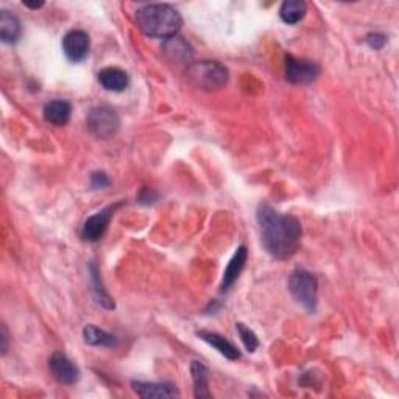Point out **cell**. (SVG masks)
Segmentation results:
<instances>
[{
	"label": "cell",
	"mask_w": 399,
	"mask_h": 399,
	"mask_svg": "<svg viewBox=\"0 0 399 399\" xmlns=\"http://www.w3.org/2000/svg\"><path fill=\"white\" fill-rule=\"evenodd\" d=\"M257 223L262 245L275 259H290L300 250L302 228L297 217L284 216L271 206L262 204L257 209Z\"/></svg>",
	"instance_id": "obj_1"
},
{
	"label": "cell",
	"mask_w": 399,
	"mask_h": 399,
	"mask_svg": "<svg viewBox=\"0 0 399 399\" xmlns=\"http://www.w3.org/2000/svg\"><path fill=\"white\" fill-rule=\"evenodd\" d=\"M136 24L144 35L156 39H172L178 36L183 19L172 5L150 4L136 11Z\"/></svg>",
	"instance_id": "obj_2"
},
{
	"label": "cell",
	"mask_w": 399,
	"mask_h": 399,
	"mask_svg": "<svg viewBox=\"0 0 399 399\" xmlns=\"http://www.w3.org/2000/svg\"><path fill=\"white\" fill-rule=\"evenodd\" d=\"M188 80L198 90L203 91H219L225 87L230 78V73L223 64L217 61H198L190 63L186 70Z\"/></svg>",
	"instance_id": "obj_3"
},
{
	"label": "cell",
	"mask_w": 399,
	"mask_h": 399,
	"mask_svg": "<svg viewBox=\"0 0 399 399\" xmlns=\"http://www.w3.org/2000/svg\"><path fill=\"white\" fill-rule=\"evenodd\" d=\"M289 290L293 300L314 314L319 306V281L312 273L305 269H297L289 278Z\"/></svg>",
	"instance_id": "obj_4"
},
{
	"label": "cell",
	"mask_w": 399,
	"mask_h": 399,
	"mask_svg": "<svg viewBox=\"0 0 399 399\" xmlns=\"http://www.w3.org/2000/svg\"><path fill=\"white\" fill-rule=\"evenodd\" d=\"M86 128L97 139H113L121 130V117L113 108L97 106L91 109L90 114H87Z\"/></svg>",
	"instance_id": "obj_5"
},
{
	"label": "cell",
	"mask_w": 399,
	"mask_h": 399,
	"mask_svg": "<svg viewBox=\"0 0 399 399\" xmlns=\"http://www.w3.org/2000/svg\"><path fill=\"white\" fill-rule=\"evenodd\" d=\"M284 61V77L290 85H310L320 75V68L312 61L293 55H286Z\"/></svg>",
	"instance_id": "obj_6"
},
{
	"label": "cell",
	"mask_w": 399,
	"mask_h": 399,
	"mask_svg": "<svg viewBox=\"0 0 399 399\" xmlns=\"http://www.w3.org/2000/svg\"><path fill=\"white\" fill-rule=\"evenodd\" d=\"M49 369L54 378L63 386H73L80 379V369L63 352H54L49 359Z\"/></svg>",
	"instance_id": "obj_7"
},
{
	"label": "cell",
	"mask_w": 399,
	"mask_h": 399,
	"mask_svg": "<svg viewBox=\"0 0 399 399\" xmlns=\"http://www.w3.org/2000/svg\"><path fill=\"white\" fill-rule=\"evenodd\" d=\"M90 35L83 30H70L63 38V51L72 63H81L90 54Z\"/></svg>",
	"instance_id": "obj_8"
},
{
	"label": "cell",
	"mask_w": 399,
	"mask_h": 399,
	"mask_svg": "<svg viewBox=\"0 0 399 399\" xmlns=\"http://www.w3.org/2000/svg\"><path fill=\"white\" fill-rule=\"evenodd\" d=\"M116 206H108V208L102 209L100 212L94 214L85 221L83 228H81V239L86 242H99L105 233L108 231L109 221L113 219Z\"/></svg>",
	"instance_id": "obj_9"
},
{
	"label": "cell",
	"mask_w": 399,
	"mask_h": 399,
	"mask_svg": "<svg viewBox=\"0 0 399 399\" xmlns=\"http://www.w3.org/2000/svg\"><path fill=\"white\" fill-rule=\"evenodd\" d=\"M133 390L136 391L137 396L152 399V398H173L180 396V391L176 390L173 383H161V382H131Z\"/></svg>",
	"instance_id": "obj_10"
},
{
	"label": "cell",
	"mask_w": 399,
	"mask_h": 399,
	"mask_svg": "<svg viewBox=\"0 0 399 399\" xmlns=\"http://www.w3.org/2000/svg\"><path fill=\"white\" fill-rule=\"evenodd\" d=\"M100 86L109 92H123L130 85L127 72L119 68H105L97 73Z\"/></svg>",
	"instance_id": "obj_11"
},
{
	"label": "cell",
	"mask_w": 399,
	"mask_h": 399,
	"mask_svg": "<svg viewBox=\"0 0 399 399\" xmlns=\"http://www.w3.org/2000/svg\"><path fill=\"white\" fill-rule=\"evenodd\" d=\"M247 257H248L247 247L240 245L238 248V251L234 253V256L231 257V261H230V264H228V267L225 269L223 279H221V290H223V292L230 290L231 287L234 286L235 281L239 279L242 270L245 269Z\"/></svg>",
	"instance_id": "obj_12"
},
{
	"label": "cell",
	"mask_w": 399,
	"mask_h": 399,
	"mask_svg": "<svg viewBox=\"0 0 399 399\" xmlns=\"http://www.w3.org/2000/svg\"><path fill=\"white\" fill-rule=\"evenodd\" d=\"M42 114L46 122L55 125V127H63L70 121L72 106L66 100H51L44 105Z\"/></svg>",
	"instance_id": "obj_13"
},
{
	"label": "cell",
	"mask_w": 399,
	"mask_h": 399,
	"mask_svg": "<svg viewBox=\"0 0 399 399\" xmlns=\"http://www.w3.org/2000/svg\"><path fill=\"white\" fill-rule=\"evenodd\" d=\"M197 336L206 342L208 345H211L212 348H216L221 356H225L226 359L230 360H239L240 359V351L235 348V346L226 340L223 336L217 334V332H211V331H198Z\"/></svg>",
	"instance_id": "obj_14"
},
{
	"label": "cell",
	"mask_w": 399,
	"mask_h": 399,
	"mask_svg": "<svg viewBox=\"0 0 399 399\" xmlns=\"http://www.w3.org/2000/svg\"><path fill=\"white\" fill-rule=\"evenodd\" d=\"M22 36L20 20L10 11H0V39L5 44H16Z\"/></svg>",
	"instance_id": "obj_15"
},
{
	"label": "cell",
	"mask_w": 399,
	"mask_h": 399,
	"mask_svg": "<svg viewBox=\"0 0 399 399\" xmlns=\"http://www.w3.org/2000/svg\"><path fill=\"white\" fill-rule=\"evenodd\" d=\"M307 5L302 0H286L279 8V18L287 25H295L305 19Z\"/></svg>",
	"instance_id": "obj_16"
},
{
	"label": "cell",
	"mask_w": 399,
	"mask_h": 399,
	"mask_svg": "<svg viewBox=\"0 0 399 399\" xmlns=\"http://www.w3.org/2000/svg\"><path fill=\"white\" fill-rule=\"evenodd\" d=\"M190 373H192V379H194V386H195V398H211V393L208 390V386H209L208 367H204L202 362L194 360L190 364Z\"/></svg>",
	"instance_id": "obj_17"
},
{
	"label": "cell",
	"mask_w": 399,
	"mask_h": 399,
	"mask_svg": "<svg viewBox=\"0 0 399 399\" xmlns=\"http://www.w3.org/2000/svg\"><path fill=\"white\" fill-rule=\"evenodd\" d=\"M83 340L85 343L91 346H106V348H114L117 346V337L109 334V332L103 331L92 324H87L83 329Z\"/></svg>",
	"instance_id": "obj_18"
},
{
	"label": "cell",
	"mask_w": 399,
	"mask_h": 399,
	"mask_svg": "<svg viewBox=\"0 0 399 399\" xmlns=\"http://www.w3.org/2000/svg\"><path fill=\"white\" fill-rule=\"evenodd\" d=\"M164 50H166V54H167L170 61L188 63V66H189V61L192 58V51H190L189 44L186 41H183L180 36H175V38L168 39L166 42Z\"/></svg>",
	"instance_id": "obj_19"
},
{
	"label": "cell",
	"mask_w": 399,
	"mask_h": 399,
	"mask_svg": "<svg viewBox=\"0 0 399 399\" xmlns=\"http://www.w3.org/2000/svg\"><path fill=\"white\" fill-rule=\"evenodd\" d=\"M90 273H91V284H92V292H94L95 301H97L102 307L114 309V301L111 300L108 292L103 289V286H102V278H100V271L97 269V265L91 264Z\"/></svg>",
	"instance_id": "obj_20"
},
{
	"label": "cell",
	"mask_w": 399,
	"mask_h": 399,
	"mask_svg": "<svg viewBox=\"0 0 399 399\" xmlns=\"http://www.w3.org/2000/svg\"><path fill=\"white\" fill-rule=\"evenodd\" d=\"M235 329L239 332V337L242 340L243 346H245L248 352H254L257 348H259V340H257L256 334L250 328H247L243 323H238L235 324Z\"/></svg>",
	"instance_id": "obj_21"
},
{
	"label": "cell",
	"mask_w": 399,
	"mask_h": 399,
	"mask_svg": "<svg viewBox=\"0 0 399 399\" xmlns=\"http://www.w3.org/2000/svg\"><path fill=\"white\" fill-rule=\"evenodd\" d=\"M368 46L374 50H381L387 44V36L382 33H368L367 35Z\"/></svg>",
	"instance_id": "obj_22"
},
{
	"label": "cell",
	"mask_w": 399,
	"mask_h": 399,
	"mask_svg": "<svg viewBox=\"0 0 399 399\" xmlns=\"http://www.w3.org/2000/svg\"><path fill=\"white\" fill-rule=\"evenodd\" d=\"M91 186L94 189H105L109 186V178L105 172H94L91 175Z\"/></svg>",
	"instance_id": "obj_23"
},
{
	"label": "cell",
	"mask_w": 399,
	"mask_h": 399,
	"mask_svg": "<svg viewBox=\"0 0 399 399\" xmlns=\"http://www.w3.org/2000/svg\"><path fill=\"white\" fill-rule=\"evenodd\" d=\"M6 351H8V331L2 326V354H6Z\"/></svg>",
	"instance_id": "obj_24"
},
{
	"label": "cell",
	"mask_w": 399,
	"mask_h": 399,
	"mask_svg": "<svg viewBox=\"0 0 399 399\" xmlns=\"http://www.w3.org/2000/svg\"><path fill=\"white\" fill-rule=\"evenodd\" d=\"M24 6H27V8H30V10H39L44 6V2L41 4H30V2H24Z\"/></svg>",
	"instance_id": "obj_25"
}]
</instances>
